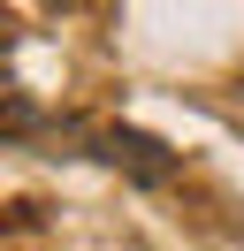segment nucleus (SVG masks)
<instances>
[{
	"label": "nucleus",
	"instance_id": "f257e3e1",
	"mask_svg": "<svg viewBox=\"0 0 244 251\" xmlns=\"http://www.w3.org/2000/svg\"><path fill=\"white\" fill-rule=\"evenodd\" d=\"M84 145L107 168H130L137 183H168V175H176V152H168L160 137H145V129H84Z\"/></svg>",
	"mask_w": 244,
	"mask_h": 251
}]
</instances>
